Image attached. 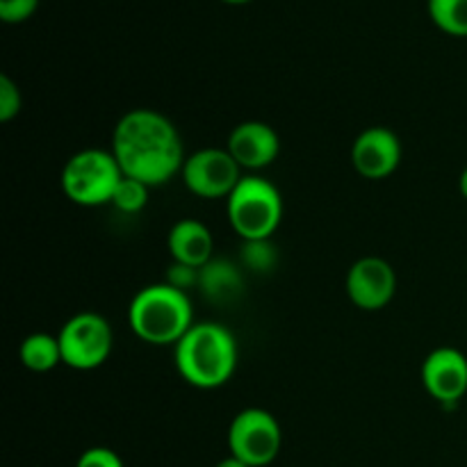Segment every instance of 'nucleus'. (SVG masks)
Segmentation results:
<instances>
[{"label":"nucleus","mask_w":467,"mask_h":467,"mask_svg":"<svg viewBox=\"0 0 467 467\" xmlns=\"http://www.w3.org/2000/svg\"><path fill=\"white\" fill-rule=\"evenodd\" d=\"M123 176L158 187L182 171L185 149L178 128L155 109H130L119 119L109 149Z\"/></svg>","instance_id":"f257e3e1"},{"label":"nucleus","mask_w":467,"mask_h":467,"mask_svg":"<svg viewBox=\"0 0 467 467\" xmlns=\"http://www.w3.org/2000/svg\"><path fill=\"white\" fill-rule=\"evenodd\" d=\"M173 360L190 386L201 390L222 388L237 368L235 336L219 322H199L178 342Z\"/></svg>","instance_id":"f03ea898"},{"label":"nucleus","mask_w":467,"mask_h":467,"mask_svg":"<svg viewBox=\"0 0 467 467\" xmlns=\"http://www.w3.org/2000/svg\"><path fill=\"white\" fill-rule=\"evenodd\" d=\"M128 322L140 340L173 347L196 324L190 295L169 283L141 287L128 306Z\"/></svg>","instance_id":"7ed1b4c3"},{"label":"nucleus","mask_w":467,"mask_h":467,"mask_svg":"<svg viewBox=\"0 0 467 467\" xmlns=\"http://www.w3.org/2000/svg\"><path fill=\"white\" fill-rule=\"evenodd\" d=\"M228 222L246 240H272L283 219V199L276 185L260 176H244L228 196Z\"/></svg>","instance_id":"20e7f679"},{"label":"nucleus","mask_w":467,"mask_h":467,"mask_svg":"<svg viewBox=\"0 0 467 467\" xmlns=\"http://www.w3.org/2000/svg\"><path fill=\"white\" fill-rule=\"evenodd\" d=\"M123 171L112 150L85 149L68 158L62 169V190L68 201L85 208L112 203Z\"/></svg>","instance_id":"39448f33"},{"label":"nucleus","mask_w":467,"mask_h":467,"mask_svg":"<svg viewBox=\"0 0 467 467\" xmlns=\"http://www.w3.org/2000/svg\"><path fill=\"white\" fill-rule=\"evenodd\" d=\"M62 363L80 372L100 368L112 354L114 333L108 319L99 313H78L57 336Z\"/></svg>","instance_id":"423d86ee"},{"label":"nucleus","mask_w":467,"mask_h":467,"mask_svg":"<svg viewBox=\"0 0 467 467\" xmlns=\"http://www.w3.org/2000/svg\"><path fill=\"white\" fill-rule=\"evenodd\" d=\"M281 424L269 410L244 409L233 418L228 427V450L231 456L251 467L272 463L281 451Z\"/></svg>","instance_id":"0eeeda50"},{"label":"nucleus","mask_w":467,"mask_h":467,"mask_svg":"<svg viewBox=\"0 0 467 467\" xmlns=\"http://www.w3.org/2000/svg\"><path fill=\"white\" fill-rule=\"evenodd\" d=\"M182 182L201 199H228L242 176V167L228 149H201L182 164Z\"/></svg>","instance_id":"6e6552de"},{"label":"nucleus","mask_w":467,"mask_h":467,"mask_svg":"<svg viewBox=\"0 0 467 467\" xmlns=\"http://www.w3.org/2000/svg\"><path fill=\"white\" fill-rule=\"evenodd\" d=\"M397 290V274L388 260L365 255L347 272V296L360 310H381L392 301Z\"/></svg>","instance_id":"1a4fd4ad"},{"label":"nucleus","mask_w":467,"mask_h":467,"mask_svg":"<svg viewBox=\"0 0 467 467\" xmlns=\"http://www.w3.org/2000/svg\"><path fill=\"white\" fill-rule=\"evenodd\" d=\"M424 390L442 406H456L467 392V358L454 347H438L422 365Z\"/></svg>","instance_id":"9d476101"},{"label":"nucleus","mask_w":467,"mask_h":467,"mask_svg":"<svg viewBox=\"0 0 467 467\" xmlns=\"http://www.w3.org/2000/svg\"><path fill=\"white\" fill-rule=\"evenodd\" d=\"M356 171L369 181H381L397 171L401 162V141L390 128L374 126L358 135L351 149Z\"/></svg>","instance_id":"9b49d317"},{"label":"nucleus","mask_w":467,"mask_h":467,"mask_svg":"<svg viewBox=\"0 0 467 467\" xmlns=\"http://www.w3.org/2000/svg\"><path fill=\"white\" fill-rule=\"evenodd\" d=\"M228 153L242 169H265L278 158L281 140L278 132L265 121H244L228 135Z\"/></svg>","instance_id":"f8f14e48"},{"label":"nucleus","mask_w":467,"mask_h":467,"mask_svg":"<svg viewBox=\"0 0 467 467\" xmlns=\"http://www.w3.org/2000/svg\"><path fill=\"white\" fill-rule=\"evenodd\" d=\"M167 246L173 263L196 269H203L213 260L214 251L213 233L199 219H181L173 223L167 237Z\"/></svg>","instance_id":"ddd939ff"},{"label":"nucleus","mask_w":467,"mask_h":467,"mask_svg":"<svg viewBox=\"0 0 467 467\" xmlns=\"http://www.w3.org/2000/svg\"><path fill=\"white\" fill-rule=\"evenodd\" d=\"M199 287L214 304H228V301L237 299V295L244 287V278L231 260L213 258L201 269Z\"/></svg>","instance_id":"4468645a"},{"label":"nucleus","mask_w":467,"mask_h":467,"mask_svg":"<svg viewBox=\"0 0 467 467\" xmlns=\"http://www.w3.org/2000/svg\"><path fill=\"white\" fill-rule=\"evenodd\" d=\"M21 363L26 365L30 372L44 374L57 368L62 363V349H59V340L50 333H32L21 342Z\"/></svg>","instance_id":"2eb2a0df"},{"label":"nucleus","mask_w":467,"mask_h":467,"mask_svg":"<svg viewBox=\"0 0 467 467\" xmlns=\"http://www.w3.org/2000/svg\"><path fill=\"white\" fill-rule=\"evenodd\" d=\"M433 26L451 36H467V0H429Z\"/></svg>","instance_id":"dca6fc26"},{"label":"nucleus","mask_w":467,"mask_h":467,"mask_svg":"<svg viewBox=\"0 0 467 467\" xmlns=\"http://www.w3.org/2000/svg\"><path fill=\"white\" fill-rule=\"evenodd\" d=\"M149 190L150 187L144 185V182L123 176V181L119 182L117 192H114L112 196V205L119 210V213H126V214L140 213V210H144L146 203H149Z\"/></svg>","instance_id":"f3484780"},{"label":"nucleus","mask_w":467,"mask_h":467,"mask_svg":"<svg viewBox=\"0 0 467 467\" xmlns=\"http://www.w3.org/2000/svg\"><path fill=\"white\" fill-rule=\"evenodd\" d=\"M242 263L251 272H269L276 265V249L272 246V240L242 242Z\"/></svg>","instance_id":"a211bd4d"},{"label":"nucleus","mask_w":467,"mask_h":467,"mask_svg":"<svg viewBox=\"0 0 467 467\" xmlns=\"http://www.w3.org/2000/svg\"><path fill=\"white\" fill-rule=\"evenodd\" d=\"M21 89L9 76H0V121L7 123L21 112Z\"/></svg>","instance_id":"6ab92c4d"},{"label":"nucleus","mask_w":467,"mask_h":467,"mask_svg":"<svg viewBox=\"0 0 467 467\" xmlns=\"http://www.w3.org/2000/svg\"><path fill=\"white\" fill-rule=\"evenodd\" d=\"M39 7V0H0V18L5 23H23Z\"/></svg>","instance_id":"aec40b11"},{"label":"nucleus","mask_w":467,"mask_h":467,"mask_svg":"<svg viewBox=\"0 0 467 467\" xmlns=\"http://www.w3.org/2000/svg\"><path fill=\"white\" fill-rule=\"evenodd\" d=\"M76 467H123V461L119 459L117 451L108 450V447H91V450L82 451Z\"/></svg>","instance_id":"412c9836"},{"label":"nucleus","mask_w":467,"mask_h":467,"mask_svg":"<svg viewBox=\"0 0 467 467\" xmlns=\"http://www.w3.org/2000/svg\"><path fill=\"white\" fill-rule=\"evenodd\" d=\"M199 278H201V269L187 267V265H181V263H173L171 267H169V278L164 283H169V285L187 292L190 287L199 285Z\"/></svg>","instance_id":"4be33fe9"},{"label":"nucleus","mask_w":467,"mask_h":467,"mask_svg":"<svg viewBox=\"0 0 467 467\" xmlns=\"http://www.w3.org/2000/svg\"><path fill=\"white\" fill-rule=\"evenodd\" d=\"M214 467H251V465H246L244 461H240V459H235V456H228V459H223V461H219L217 465Z\"/></svg>","instance_id":"5701e85b"},{"label":"nucleus","mask_w":467,"mask_h":467,"mask_svg":"<svg viewBox=\"0 0 467 467\" xmlns=\"http://www.w3.org/2000/svg\"><path fill=\"white\" fill-rule=\"evenodd\" d=\"M459 187H461V194H463V199L467 201V167L463 169V173H461Z\"/></svg>","instance_id":"b1692460"},{"label":"nucleus","mask_w":467,"mask_h":467,"mask_svg":"<svg viewBox=\"0 0 467 467\" xmlns=\"http://www.w3.org/2000/svg\"><path fill=\"white\" fill-rule=\"evenodd\" d=\"M222 3H228V5H244V3H251V0H222Z\"/></svg>","instance_id":"393cba45"}]
</instances>
